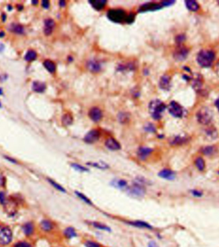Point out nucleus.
Returning a JSON list of instances; mask_svg holds the SVG:
<instances>
[{
  "mask_svg": "<svg viewBox=\"0 0 219 247\" xmlns=\"http://www.w3.org/2000/svg\"><path fill=\"white\" fill-rule=\"evenodd\" d=\"M218 2V3H219V2Z\"/></svg>",
  "mask_w": 219,
  "mask_h": 247,
  "instance_id": "0e129e2a",
  "label": "nucleus"
},
{
  "mask_svg": "<svg viewBox=\"0 0 219 247\" xmlns=\"http://www.w3.org/2000/svg\"><path fill=\"white\" fill-rule=\"evenodd\" d=\"M168 109L170 114L175 117H181L183 116L184 110L178 103L172 101L169 104Z\"/></svg>",
  "mask_w": 219,
  "mask_h": 247,
  "instance_id": "0eeeda50",
  "label": "nucleus"
},
{
  "mask_svg": "<svg viewBox=\"0 0 219 247\" xmlns=\"http://www.w3.org/2000/svg\"><path fill=\"white\" fill-rule=\"evenodd\" d=\"M14 247H31V245L28 243L25 242V241H21V242L16 243Z\"/></svg>",
  "mask_w": 219,
  "mask_h": 247,
  "instance_id": "37998d69",
  "label": "nucleus"
},
{
  "mask_svg": "<svg viewBox=\"0 0 219 247\" xmlns=\"http://www.w3.org/2000/svg\"><path fill=\"white\" fill-rule=\"evenodd\" d=\"M89 3L95 10H100L104 8L106 3V1H105V0H101V1L95 0V1H92L91 0V1H89Z\"/></svg>",
  "mask_w": 219,
  "mask_h": 247,
  "instance_id": "a878e982",
  "label": "nucleus"
},
{
  "mask_svg": "<svg viewBox=\"0 0 219 247\" xmlns=\"http://www.w3.org/2000/svg\"><path fill=\"white\" fill-rule=\"evenodd\" d=\"M166 105L159 100H152L149 105L150 113L154 120H159L162 118V112L166 109Z\"/></svg>",
  "mask_w": 219,
  "mask_h": 247,
  "instance_id": "f257e3e1",
  "label": "nucleus"
},
{
  "mask_svg": "<svg viewBox=\"0 0 219 247\" xmlns=\"http://www.w3.org/2000/svg\"><path fill=\"white\" fill-rule=\"evenodd\" d=\"M59 5H60V6L62 7H65V5H66V2H65V1H60V2H59Z\"/></svg>",
  "mask_w": 219,
  "mask_h": 247,
  "instance_id": "5fc2aeb1",
  "label": "nucleus"
},
{
  "mask_svg": "<svg viewBox=\"0 0 219 247\" xmlns=\"http://www.w3.org/2000/svg\"><path fill=\"white\" fill-rule=\"evenodd\" d=\"M38 3H39V2H38V1H37V0H36V1H35V0H34V1H32V4H33V5H37V4H38Z\"/></svg>",
  "mask_w": 219,
  "mask_h": 247,
  "instance_id": "680f3d73",
  "label": "nucleus"
},
{
  "mask_svg": "<svg viewBox=\"0 0 219 247\" xmlns=\"http://www.w3.org/2000/svg\"><path fill=\"white\" fill-rule=\"evenodd\" d=\"M144 129H145L146 131L151 133L156 132V128L152 123H147V124H146L145 127H144Z\"/></svg>",
  "mask_w": 219,
  "mask_h": 247,
  "instance_id": "ea45409f",
  "label": "nucleus"
},
{
  "mask_svg": "<svg viewBox=\"0 0 219 247\" xmlns=\"http://www.w3.org/2000/svg\"><path fill=\"white\" fill-rule=\"evenodd\" d=\"M50 2L47 1V0H44V1L42 2V6L44 8H48L50 7Z\"/></svg>",
  "mask_w": 219,
  "mask_h": 247,
  "instance_id": "09e8293b",
  "label": "nucleus"
},
{
  "mask_svg": "<svg viewBox=\"0 0 219 247\" xmlns=\"http://www.w3.org/2000/svg\"><path fill=\"white\" fill-rule=\"evenodd\" d=\"M197 118L198 121L202 125L210 124L212 120L211 112L206 107H203L197 112Z\"/></svg>",
  "mask_w": 219,
  "mask_h": 247,
  "instance_id": "39448f33",
  "label": "nucleus"
},
{
  "mask_svg": "<svg viewBox=\"0 0 219 247\" xmlns=\"http://www.w3.org/2000/svg\"><path fill=\"white\" fill-rule=\"evenodd\" d=\"M12 239V232L10 229L0 225V245H8L11 242Z\"/></svg>",
  "mask_w": 219,
  "mask_h": 247,
  "instance_id": "423d86ee",
  "label": "nucleus"
},
{
  "mask_svg": "<svg viewBox=\"0 0 219 247\" xmlns=\"http://www.w3.org/2000/svg\"><path fill=\"white\" fill-rule=\"evenodd\" d=\"M195 164L197 168L199 171H203L205 168V162L203 159L201 157L197 158L195 161Z\"/></svg>",
  "mask_w": 219,
  "mask_h": 247,
  "instance_id": "e433bc0d",
  "label": "nucleus"
},
{
  "mask_svg": "<svg viewBox=\"0 0 219 247\" xmlns=\"http://www.w3.org/2000/svg\"><path fill=\"white\" fill-rule=\"evenodd\" d=\"M185 4L188 10L192 12H196L199 8V5L195 1H186Z\"/></svg>",
  "mask_w": 219,
  "mask_h": 247,
  "instance_id": "2f4dec72",
  "label": "nucleus"
},
{
  "mask_svg": "<svg viewBox=\"0 0 219 247\" xmlns=\"http://www.w3.org/2000/svg\"><path fill=\"white\" fill-rule=\"evenodd\" d=\"M55 225L50 219H43L40 222V227L44 232H50L53 230Z\"/></svg>",
  "mask_w": 219,
  "mask_h": 247,
  "instance_id": "6ab92c4d",
  "label": "nucleus"
},
{
  "mask_svg": "<svg viewBox=\"0 0 219 247\" xmlns=\"http://www.w3.org/2000/svg\"><path fill=\"white\" fill-rule=\"evenodd\" d=\"M101 136V132L97 129H93L89 131L85 136L84 137L83 140L87 144H93L97 142Z\"/></svg>",
  "mask_w": 219,
  "mask_h": 247,
  "instance_id": "6e6552de",
  "label": "nucleus"
},
{
  "mask_svg": "<svg viewBox=\"0 0 219 247\" xmlns=\"http://www.w3.org/2000/svg\"><path fill=\"white\" fill-rule=\"evenodd\" d=\"M201 151L202 153L206 156H211L216 152V148L213 146H207L202 148Z\"/></svg>",
  "mask_w": 219,
  "mask_h": 247,
  "instance_id": "72a5a7b5",
  "label": "nucleus"
},
{
  "mask_svg": "<svg viewBox=\"0 0 219 247\" xmlns=\"http://www.w3.org/2000/svg\"><path fill=\"white\" fill-rule=\"evenodd\" d=\"M10 30L18 34H23L24 32L23 26L19 24L13 23L10 26Z\"/></svg>",
  "mask_w": 219,
  "mask_h": 247,
  "instance_id": "c756f323",
  "label": "nucleus"
},
{
  "mask_svg": "<svg viewBox=\"0 0 219 247\" xmlns=\"http://www.w3.org/2000/svg\"><path fill=\"white\" fill-rule=\"evenodd\" d=\"M89 116L94 122H98L103 117V112L98 107H93L89 112Z\"/></svg>",
  "mask_w": 219,
  "mask_h": 247,
  "instance_id": "ddd939ff",
  "label": "nucleus"
},
{
  "mask_svg": "<svg viewBox=\"0 0 219 247\" xmlns=\"http://www.w3.org/2000/svg\"><path fill=\"white\" fill-rule=\"evenodd\" d=\"M192 194L196 197H201L202 195V193L199 190H192Z\"/></svg>",
  "mask_w": 219,
  "mask_h": 247,
  "instance_id": "49530a36",
  "label": "nucleus"
},
{
  "mask_svg": "<svg viewBox=\"0 0 219 247\" xmlns=\"http://www.w3.org/2000/svg\"><path fill=\"white\" fill-rule=\"evenodd\" d=\"M23 230L26 235H31L34 231V226L33 223L31 222L26 223L23 226Z\"/></svg>",
  "mask_w": 219,
  "mask_h": 247,
  "instance_id": "393cba45",
  "label": "nucleus"
},
{
  "mask_svg": "<svg viewBox=\"0 0 219 247\" xmlns=\"http://www.w3.org/2000/svg\"><path fill=\"white\" fill-rule=\"evenodd\" d=\"M188 53V50L185 47L179 46L174 52V58L178 61H183L187 57Z\"/></svg>",
  "mask_w": 219,
  "mask_h": 247,
  "instance_id": "2eb2a0df",
  "label": "nucleus"
},
{
  "mask_svg": "<svg viewBox=\"0 0 219 247\" xmlns=\"http://www.w3.org/2000/svg\"><path fill=\"white\" fill-rule=\"evenodd\" d=\"M37 54L35 51L33 50H28L26 53V54L24 56V59L25 61H28V62H30V61H33L37 58Z\"/></svg>",
  "mask_w": 219,
  "mask_h": 247,
  "instance_id": "c9c22d12",
  "label": "nucleus"
},
{
  "mask_svg": "<svg viewBox=\"0 0 219 247\" xmlns=\"http://www.w3.org/2000/svg\"><path fill=\"white\" fill-rule=\"evenodd\" d=\"M0 203L2 205H5L6 204V196H5V193L2 191L0 192Z\"/></svg>",
  "mask_w": 219,
  "mask_h": 247,
  "instance_id": "c03bdc74",
  "label": "nucleus"
},
{
  "mask_svg": "<svg viewBox=\"0 0 219 247\" xmlns=\"http://www.w3.org/2000/svg\"><path fill=\"white\" fill-rule=\"evenodd\" d=\"M126 192L130 196L133 198H142L146 195L145 186L134 182L131 186L127 187Z\"/></svg>",
  "mask_w": 219,
  "mask_h": 247,
  "instance_id": "7ed1b4c3",
  "label": "nucleus"
},
{
  "mask_svg": "<svg viewBox=\"0 0 219 247\" xmlns=\"http://www.w3.org/2000/svg\"><path fill=\"white\" fill-rule=\"evenodd\" d=\"M159 87L163 90H169L170 87V78L168 75H163L159 82Z\"/></svg>",
  "mask_w": 219,
  "mask_h": 247,
  "instance_id": "a211bd4d",
  "label": "nucleus"
},
{
  "mask_svg": "<svg viewBox=\"0 0 219 247\" xmlns=\"http://www.w3.org/2000/svg\"><path fill=\"white\" fill-rule=\"evenodd\" d=\"M158 176L160 178L167 180H173L176 178V173L171 170L165 168L162 170L158 173Z\"/></svg>",
  "mask_w": 219,
  "mask_h": 247,
  "instance_id": "4468645a",
  "label": "nucleus"
},
{
  "mask_svg": "<svg viewBox=\"0 0 219 247\" xmlns=\"http://www.w3.org/2000/svg\"><path fill=\"white\" fill-rule=\"evenodd\" d=\"M174 1H163L161 3L162 6V7H167V6H170V5H172V4L174 3Z\"/></svg>",
  "mask_w": 219,
  "mask_h": 247,
  "instance_id": "de8ad7c7",
  "label": "nucleus"
},
{
  "mask_svg": "<svg viewBox=\"0 0 219 247\" xmlns=\"http://www.w3.org/2000/svg\"><path fill=\"white\" fill-rule=\"evenodd\" d=\"M90 225H91L92 226L94 227L95 229H97L100 230H103V231H106V232L111 231V229L110 227H108V225H106V224H104L101 222H90Z\"/></svg>",
  "mask_w": 219,
  "mask_h": 247,
  "instance_id": "b1692460",
  "label": "nucleus"
},
{
  "mask_svg": "<svg viewBox=\"0 0 219 247\" xmlns=\"http://www.w3.org/2000/svg\"><path fill=\"white\" fill-rule=\"evenodd\" d=\"M84 245L85 247H101L100 243L92 240H87L84 243Z\"/></svg>",
  "mask_w": 219,
  "mask_h": 247,
  "instance_id": "58836bf2",
  "label": "nucleus"
},
{
  "mask_svg": "<svg viewBox=\"0 0 219 247\" xmlns=\"http://www.w3.org/2000/svg\"><path fill=\"white\" fill-rule=\"evenodd\" d=\"M5 184V178L2 175H0V186H4Z\"/></svg>",
  "mask_w": 219,
  "mask_h": 247,
  "instance_id": "8fccbe9b",
  "label": "nucleus"
},
{
  "mask_svg": "<svg viewBox=\"0 0 219 247\" xmlns=\"http://www.w3.org/2000/svg\"><path fill=\"white\" fill-rule=\"evenodd\" d=\"M135 17V14L133 13H131V14H130L129 15H128L127 16H126V18L125 21H126L127 23H131L133 22V21H134Z\"/></svg>",
  "mask_w": 219,
  "mask_h": 247,
  "instance_id": "79ce46f5",
  "label": "nucleus"
},
{
  "mask_svg": "<svg viewBox=\"0 0 219 247\" xmlns=\"http://www.w3.org/2000/svg\"><path fill=\"white\" fill-rule=\"evenodd\" d=\"M153 153V149L147 147H141L138 149L137 155L138 158L141 160H147Z\"/></svg>",
  "mask_w": 219,
  "mask_h": 247,
  "instance_id": "1a4fd4ad",
  "label": "nucleus"
},
{
  "mask_svg": "<svg viewBox=\"0 0 219 247\" xmlns=\"http://www.w3.org/2000/svg\"><path fill=\"white\" fill-rule=\"evenodd\" d=\"M184 40H185V36L182 35H178L176 37V41L178 44H181V42H183Z\"/></svg>",
  "mask_w": 219,
  "mask_h": 247,
  "instance_id": "a18cd8bd",
  "label": "nucleus"
},
{
  "mask_svg": "<svg viewBox=\"0 0 219 247\" xmlns=\"http://www.w3.org/2000/svg\"><path fill=\"white\" fill-rule=\"evenodd\" d=\"M44 66L47 70L51 73H55L56 70V65L55 63L50 60H46L44 63Z\"/></svg>",
  "mask_w": 219,
  "mask_h": 247,
  "instance_id": "c85d7f7f",
  "label": "nucleus"
},
{
  "mask_svg": "<svg viewBox=\"0 0 219 247\" xmlns=\"http://www.w3.org/2000/svg\"><path fill=\"white\" fill-rule=\"evenodd\" d=\"M73 122L72 116L69 113L64 114L62 117V123L63 126H69L71 125Z\"/></svg>",
  "mask_w": 219,
  "mask_h": 247,
  "instance_id": "473e14b6",
  "label": "nucleus"
},
{
  "mask_svg": "<svg viewBox=\"0 0 219 247\" xmlns=\"http://www.w3.org/2000/svg\"><path fill=\"white\" fill-rule=\"evenodd\" d=\"M6 18H7V17H6V14H3L2 15V20H3V21L4 22V21H5V20H6Z\"/></svg>",
  "mask_w": 219,
  "mask_h": 247,
  "instance_id": "052dcab7",
  "label": "nucleus"
},
{
  "mask_svg": "<svg viewBox=\"0 0 219 247\" xmlns=\"http://www.w3.org/2000/svg\"><path fill=\"white\" fill-rule=\"evenodd\" d=\"M87 67L89 71L92 73H98L99 72L101 69V65L99 61L94 60L89 61L87 64Z\"/></svg>",
  "mask_w": 219,
  "mask_h": 247,
  "instance_id": "dca6fc26",
  "label": "nucleus"
},
{
  "mask_svg": "<svg viewBox=\"0 0 219 247\" xmlns=\"http://www.w3.org/2000/svg\"><path fill=\"white\" fill-rule=\"evenodd\" d=\"M5 159H7L8 161H10V162H11L12 163H16V160L15 159H12L11 157H6V156H5Z\"/></svg>",
  "mask_w": 219,
  "mask_h": 247,
  "instance_id": "603ef678",
  "label": "nucleus"
},
{
  "mask_svg": "<svg viewBox=\"0 0 219 247\" xmlns=\"http://www.w3.org/2000/svg\"><path fill=\"white\" fill-rule=\"evenodd\" d=\"M215 59V53L211 50H201L197 56V61L199 65L203 68H208Z\"/></svg>",
  "mask_w": 219,
  "mask_h": 247,
  "instance_id": "f03ea898",
  "label": "nucleus"
},
{
  "mask_svg": "<svg viewBox=\"0 0 219 247\" xmlns=\"http://www.w3.org/2000/svg\"><path fill=\"white\" fill-rule=\"evenodd\" d=\"M216 72H217V74L219 76V62H218L217 67H216Z\"/></svg>",
  "mask_w": 219,
  "mask_h": 247,
  "instance_id": "6e6d98bb",
  "label": "nucleus"
},
{
  "mask_svg": "<svg viewBox=\"0 0 219 247\" xmlns=\"http://www.w3.org/2000/svg\"><path fill=\"white\" fill-rule=\"evenodd\" d=\"M47 181L49 182V183L56 190L59 191H60L62 193H66V189L64 188V187L62 185H60V184H58V182H56L54 180L51 179H48Z\"/></svg>",
  "mask_w": 219,
  "mask_h": 247,
  "instance_id": "f704fd0d",
  "label": "nucleus"
},
{
  "mask_svg": "<svg viewBox=\"0 0 219 247\" xmlns=\"http://www.w3.org/2000/svg\"><path fill=\"white\" fill-rule=\"evenodd\" d=\"M55 21L52 19H47L44 21V31L46 35H50L53 32V29L55 28Z\"/></svg>",
  "mask_w": 219,
  "mask_h": 247,
  "instance_id": "f3484780",
  "label": "nucleus"
},
{
  "mask_svg": "<svg viewBox=\"0 0 219 247\" xmlns=\"http://www.w3.org/2000/svg\"><path fill=\"white\" fill-rule=\"evenodd\" d=\"M105 145L111 151H118L121 149V145L118 141L114 137H108L106 139Z\"/></svg>",
  "mask_w": 219,
  "mask_h": 247,
  "instance_id": "9b49d317",
  "label": "nucleus"
},
{
  "mask_svg": "<svg viewBox=\"0 0 219 247\" xmlns=\"http://www.w3.org/2000/svg\"><path fill=\"white\" fill-rule=\"evenodd\" d=\"M32 89L37 93H43L46 89V85L44 82H40L38 81L34 82L32 85Z\"/></svg>",
  "mask_w": 219,
  "mask_h": 247,
  "instance_id": "5701e85b",
  "label": "nucleus"
},
{
  "mask_svg": "<svg viewBox=\"0 0 219 247\" xmlns=\"http://www.w3.org/2000/svg\"><path fill=\"white\" fill-rule=\"evenodd\" d=\"M75 195L77 196V197L78 198H79V199L81 200L82 201H83L84 203L87 204V205L92 206L93 204L91 200H90L87 196L85 195L84 193L80 192V191H75Z\"/></svg>",
  "mask_w": 219,
  "mask_h": 247,
  "instance_id": "cd10ccee",
  "label": "nucleus"
},
{
  "mask_svg": "<svg viewBox=\"0 0 219 247\" xmlns=\"http://www.w3.org/2000/svg\"><path fill=\"white\" fill-rule=\"evenodd\" d=\"M71 166L74 170H76L80 173H86L89 171V170L88 168L85 167V166H83V165L76 163H71Z\"/></svg>",
  "mask_w": 219,
  "mask_h": 247,
  "instance_id": "7c9ffc66",
  "label": "nucleus"
},
{
  "mask_svg": "<svg viewBox=\"0 0 219 247\" xmlns=\"http://www.w3.org/2000/svg\"><path fill=\"white\" fill-rule=\"evenodd\" d=\"M63 234L66 239H71L77 237L78 234L76 230L72 227H67L63 230Z\"/></svg>",
  "mask_w": 219,
  "mask_h": 247,
  "instance_id": "aec40b11",
  "label": "nucleus"
},
{
  "mask_svg": "<svg viewBox=\"0 0 219 247\" xmlns=\"http://www.w3.org/2000/svg\"><path fill=\"white\" fill-rule=\"evenodd\" d=\"M107 16L110 21L114 23H122L126 18V13L122 9L110 10L107 13Z\"/></svg>",
  "mask_w": 219,
  "mask_h": 247,
  "instance_id": "20e7f679",
  "label": "nucleus"
},
{
  "mask_svg": "<svg viewBox=\"0 0 219 247\" xmlns=\"http://www.w3.org/2000/svg\"><path fill=\"white\" fill-rule=\"evenodd\" d=\"M126 223L131 225V226L140 228V229H149V230H152L153 227L152 225L148 223L147 222H146L144 221H142V220H131V221H126Z\"/></svg>",
  "mask_w": 219,
  "mask_h": 247,
  "instance_id": "f8f14e48",
  "label": "nucleus"
},
{
  "mask_svg": "<svg viewBox=\"0 0 219 247\" xmlns=\"http://www.w3.org/2000/svg\"><path fill=\"white\" fill-rule=\"evenodd\" d=\"M187 141H188V138L186 137L176 136L172 139L171 142H170V143H171V144H172V145L177 146V145H181V144H183L187 142Z\"/></svg>",
  "mask_w": 219,
  "mask_h": 247,
  "instance_id": "bb28decb",
  "label": "nucleus"
},
{
  "mask_svg": "<svg viewBox=\"0 0 219 247\" xmlns=\"http://www.w3.org/2000/svg\"><path fill=\"white\" fill-rule=\"evenodd\" d=\"M4 48H5V46L2 43H0V52L3 51Z\"/></svg>",
  "mask_w": 219,
  "mask_h": 247,
  "instance_id": "4d7b16f0",
  "label": "nucleus"
},
{
  "mask_svg": "<svg viewBox=\"0 0 219 247\" xmlns=\"http://www.w3.org/2000/svg\"><path fill=\"white\" fill-rule=\"evenodd\" d=\"M111 185L120 189H126L128 187V182L125 179L114 180L111 182Z\"/></svg>",
  "mask_w": 219,
  "mask_h": 247,
  "instance_id": "4be33fe9",
  "label": "nucleus"
},
{
  "mask_svg": "<svg viewBox=\"0 0 219 247\" xmlns=\"http://www.w3.org/2000/svg\"><path fill=\"white\" fill-rule=\"evenodd\" d=\"M215 106L217 107V109H218V112H219V98H217V100L215 101Z\"/></svg>",
  "mask_w": 219,
  "mask_h": 247,
  "instance_id": "864d4df0",
  "label": "nucleus"
},
{
  "mask_svg": "<svg viewBox=\"0 0 219 247\" xmlns=\"http://www.w3.org/2000/svg\"><path fill=\"white\" fill-rule=\"evenodd\" d=\"M162 8L161 4H158L157 3L154 2H149L142 5L138 8V12H145L148 11H154V10H159Z\"/></svg>",
  "mask_w": 219,
  "mask_h": 247,
  "instance_id": "9d476101",
  "label": "nucleus"
},
{
  "mask_svg": "<svg viewBox=\"0 0 219 247\" xmlns=\"http://www.w3.org/2000/svg\"><path fill=\"white\" fill-rule=\"evenodd\" d=\"M129 116H128L126 114L123 113V114H120L119 116V120L121 123H126L128 121H129Z\"/></svg>",
  "mask_w": 219,
  "mask_h": 247,
  "instance_id": "a19ab883",
  "label": "nucleus"
},
{
  "mask_svg": "<svg viewBox=\"0 0 219 247\" xmlns=\"http://www.w3.org/2000/svg\"><path fill=\"white\" fill-rule=\"evenodd\" d=\"M87 164L89 165V166H90V167H93V168H95L97 169L103 170H108L110 168L109 165L107 163L103 162V161H95V162H89V163H87Z\"/></svg>",
  "mask_w": 219,
  "mask_h": 247,
  "instance_id": "412c9836",
  "label": "nucleus"
},
{
  "mask_svg": "<svg viewBox=\"0 0 219 247\" xmlns=\"http://www.w3.org/2000/svg\"><path fill=\"white\" fill-rule=\"evenodd\" d=\"M17 8H18L19 11H21V10H22L23 9V7L22 6V5H18Z\"/></svg>",
  "mask_w": 219,
  "mask_h": 247,
  "instance_id": "13d9d810",
  "label": "nucleus"
},
{
  "mask_svg": "<svg viewBox=\"0 0 219 247\" xmlns=\"http://www.w3.org/2000/svg\"><path fill=\"white\" fill-rule=\"evenodd\" d=\"M5 34L4 31H0V37H1V38H2V37H3L5 36Z\"/></svg>",
  "mask_w": 219,
  "mask_h": 247,
  "instance_id": "bf43d9fd",
  "label": "nucleus"
},
{
  "mask_svg": "<svg viewBox=\"0 0 219 247\" xmlns=\"http://www.w3.org/2000/svg\"><path fill=\"white\" fill-rule=\"evenodd\" d=\"M207 136L210 138L214 139L217 137V132L214 128H209L206 132Z\"/></svg>",
  "mask_w": 219,
  "mask_h": 247,
  "instance_id": "4c0bfd02",
  "label": "nucleus"
},
{
  "mask_svg": "<svg viewBox=\"0 0 219 247\" xmlns=\"http://www.w3.org/2000/svg\"><path fill=\"white\" fill-rule=\"evenodd\" d=\"M148 247H158V246L156 242H154V241H152L149 243Z\"/></svg>",
  "mask_w": 219,
  "mask_h": 247,
  "instance_id": "3c124183",
  "label": "nucleus"
},
{
  "mask_svg": "<svg viewBox=\"0 0 219 247\" xmlns=\"http://www.w3.org/2000/svg\"><path fill=\"white\" fill-rule=\"evenodd\" d=\"M3 94V90L2 89H0V95H2Z\"/></svg>",
  "mask_w": 219,
  "mask_h": 247,
  "instance_id": "e2e57ef3",
  "label": "nucleus"
}]
</instances>
